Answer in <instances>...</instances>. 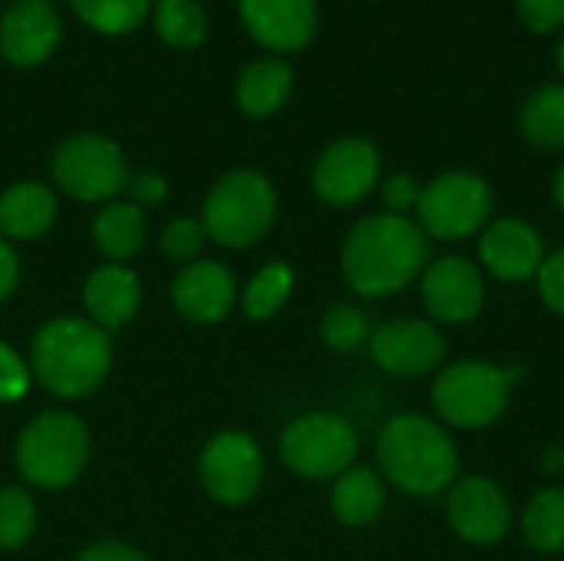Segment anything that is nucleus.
<instances>
[{"label": "nucleus", "mask_w": 564, "mask_h": 561, "mask_svg": "<svg viewBox=\"0 0 564 561\" xmlns=\"http://www.w3.org/2000/svg\"><path fill=\"white\" fill-rule=\"evenodd\" d=\"M430 265L426 231L390 212L360 218L340 248V271L354 294L390 298L410 288Z\"/></svg>", "instance_id": "obj_1"}, {"label": "nucleus", "mask_w": 564, "mask_h": 561, "mask_svg": "<svg viewBox=\"0 0 564 561\" xmlns=\"http://www.w3.org/2000/svg\"><path fill=\"white\" fill-rule=\"evenodd\" d=\"M112 370V341L89 317H53L30 341V374L63 400L96 393Z\"/></svg>", "instance_id": "obj_2"}, {"label": "nucleus", "mask_w": 564, "mask_h": 561, "mask_svg": "<svg viewBox=\"0 0 564 561\" xmlns=\"http://www.w3.org/2000/svg\"><path fill=\"white\" fill-rule=\"evenodd\" d=\"M380 476L406 496L433 499L459 479V453L453 436L430 417L400 413L377 440Z\"/></svg>", "instance_id": "obj_3"}, {"label": "nucleus", "mask_w": 564, "mask_h": 561, "mask_svg": "<svg viewBox=\"0 0 564 561\" xmlns=\"http://www.w3.org/2000/svg\"><path fill=\"white\" fill-rule=\"evenodd\" d=\"M89 430L69 410H43L33 417L13 446L17 473L36 489H66L89 463Z\"/></svg>", "instance_id": "obj_4"}, {"label": "nucleus", "mask_w": 564, "mask_h": 561, "mask_svg": "<svg viewBox=\"0 0 564 561\" xmlns=\"http://www.w3.org/2000/svg\"><path fill=\"white\" fill-rule=\"evenodd\" d=\"M274 218H278V188L258 169H235L221 175L202 202L205 235L221 248L258 245L271 231Z\"/></svg>", "instance_id": "obj_5"}, {"label": "nucleus", "mask_w": 564, "mask_h": 561, "mask_svg": "<svg viewBox=\"0 0 564 561\" xmlns=\"http://www.w3.org/2000/svg\"><path fill=\"white\" fill-rule=\"evenodd\" d=\"M512 380H516L512 367H496L486 360H459L436 377L430 390L433 410L449 427L486 430L506 413Z\"/></svg>", "instance_id": "obj_6"}, {"label": "nucleus", "mask_w": 564, "mask_h": 561, "mask_svg": "<svg viewBox=\"0 0 564 561\" xmlns=\"http://www.w3.org/2000/svg\"><path fill=\"white\" fill-rule=\"evenodd\" d=\"M492 208H496L492 185L479 172L453 169L423 185L416 215L426 238L463 241L482 235V228L492 222Z\"/></svg>", "instance_id": "obj_7"}, {"label": "nucleus", "mask_w": 564, "mask_h": 561, "mask_svg": "<svg viewBox=\"0 0 564 561\" xmlns=\"http://www.w3.org/2000/svg\"><path fill=\"white\" fill-rule=\"evenodd\" d=\"M50 175L53 185L76 202H112L129 182V162L109 136L76 132L53 149Z\"/></svg>", "instance_id": "obj_8"}, {"label": "nucleus", "mask_w": 564, "mask_h": 561, "mask_svg": "<svg viewBox=\"0 0 564 561\" xmlns=\"http://www.w3.org/2000/svg\"><path fill=\"white\" fill-rule=\"evenodd\" d=\"M281 463L304 479H337L357 460L360 436L337 413H304L281 433Z\"/></svg>", "instance_id": "obj_9"}, {"label": "nucleus", "mask_w": 564, "mask_h": 561, "mask_svg": "<svg viewBox=\"0 0 564 561\" xmlns=\"http://www.w3.org/2000/svg\"><path fill=\"white\" fill-rule=\"evenodd\" d=\"M380 175H383L380 149L364 136H340L317 155L311 185L324 205L350 208L364 202L373 188H380Z\"/></svg>", "instance_id": "obj_10"}, {"label": "nucleus", "mask_w": 564, "mask_h": 561, "mask_svg": "<svg viewBox=\"0 0 564 561\" xmlns=\"http://www.w3.org/2000/svg\"><path fill=\"white\" fill-rule=\"evenodd\" d=\"M198 479L215 503L245 506L264 483V453L248 433L225 430L205 443L198 456Z\"/></svg>", "instance_id": "obj_11"}, {"label": "nucleus", "mask_w": 564, "mask_h": 561, "mask_svg": "<svg viewBox=\"0 0 564 561\" xmlns=\"http://www.w3.org/2000/svg\"><path fill=\"white\" fill-rule=\"evenodd\" d=\"M446 522L469 546H496L512 532V503L489 476H463L449 486Z\"/></svg>", "instance_id": "obj_12"}, {"label": "nucleus", "mask_w": 564, "mask_h": 561, "mask_svg": "<svg viewBox=\"0 0 564 561\" xmlns=\"http://www.w3.org/2000/svg\"><path fill=\"white\" fill-rule=\"evenodd\" d=\"M420 294L433 324H469L486 304V278L463 255H443L420 274Z\"/></svg>", "instance_id": "obj_13"}, {"label": "nucleus", "mask_w": 564, "mask_h": 561, "mask_svg": "<svg viewBox=\"0 0 564 561\" xmlns=\"http://www.w3.org/2000/svg\"><path fill=\"white\" fill-rule=\"evenodd\" d=\"M370 357L393 377H423L433 374L446 357V337L433 321L423 317H393L373 327Z\"/></svg>", "instance_id": "obj_14"}, {"label": "nucleus", "mask_w": 564, "mask_h": 561, "mask_svg": "<svg viewBox=\"0 0 564 561\" xmlns=\"http://www.w3.org/2000/svg\"><path fill=\"white\" fill-rule=\"evenodd\" d=\"M245 33L274 56L301 53L311 46L321 7L317 0H238Z\"/></svg>", "instance_id": "obj_15"}, {"label": "nucleus", "mask_w": 564, "mask_h": 561, "mask_svg": "<svg viewBox=\"0 0 564 561\" xmlns=\"http://www.w3.org/2000/svg\"><path fill=\"white\" fill-rule=\"evenodd\" d=\"M63 40V20L50 0H17L0 17V56L17 69L46 63Z\"/></svg>", "instance_id": "obj_16"}, {"label": "nucleus", "mask_w": 564, "mask_h": 561, "mask_svg": "<svg viewBox=\"0 0 564 561\" xmlns=\"http://www.w3.org/2000/svg\"><path fill=\"white\" fill-rule=\"evenodd\" d=\"M479 261L496 281H532L545 261V238L525 218H496L479 235Z\"/></svg>", "instance_id": "obj_17"}, {"label": "nucleus", "mask_w": 564, "mask_h": 561, "mask_svg": "<svg viewBox=\"0 0 564 561\" xmlns=\"http://www.w3.org/2000/svg\"><path fill=\"white\" fill-rule=\"evenodd\" d=\"M235 301V274L221 261H192L172 281V304L192 324H221Z\"/></svg>", "instance_id": "obj_18"}, {"label": "nucleus", "mask_w": 564, "mask_h": 561, "mask_svg": "<svg viewBox=\"0 0 564 561\" xmlns=\"http://www.w3.org/2000/svg\"><path fill=\"white\" fill-rule=\"evenodd\" d=\"M83 304L96 327H102L106 334L122 331L139 314L142 281L132 268L106 261L89 271V278L83 284Z\"/></svg>", "instance_id": "obj_19"}, {"label": "nucleus", "mask_w": 564, "mask_h": 561, "mask_svg": "<svg viewBox=\"0 0 564 561\" xmlns=\"http://www.w3.org/2000/svg\"><path fill=\"white\" fill-rule=\"evenodd\" d=\"M291 93L294 69L284 56H258L245 63V69L235 79V99L248 119H271L288 106Z\"/></svg>", "instance_id": "obj_20"}, {"label": "nucleus", "mask_w": 564, "mask_h": 561, "mask_svg": "<svg viewBox=\"0 0 564 561\" xmlns=\"http://www.w3.org/2000/svg\"><path fill=\"white\" fill-rule=\"evenodd\" d=\"M56 195L43 182H13L0 192V238L7 241H33L46 235L56 222Z\"/></svg>", "instance_id": "obj_21"}, {"label": "nucleus", "mask_w": 564, "mask_h": 561, "mask_svg": "<svg viewBox=\"0 0 564 561\" xmlns=\"http://www.w3.org/2000/svg\"><path fill=\"white\" fill-rule=\"evenodd\" d=\"M330 509H334L337 522H344L350 529H364V526L377 522L387 509L383 476L370 466H350L347 473H340L334 479Z\"/></svg>", "instance_id": "obj_22"}, {"label": "nucleus", "mask_w": 564, "mask_h": 561, "mask_svg": "<svg viewBox=\"0 0 564 561\" xmlns=\"http://www.w3.org/2000/svg\"><path fill=\"white\" fill-rule=\"evenodd\" d=\"M93 245L109 265L135 258L145 245V212L132 202H106L93 218Z\"/></svg>", "instance_id": "obj_23"}, {"label": "nucleus", "mask_w": 564, "mask_h": 561, "mask_svg": "<svg viewBox=\"0 0 564 561\" xmlns=\"http://www.w3.org/2000/svg\"><path fill=\"white\" fill-rule=\"evenodd\" d=\"M519 132L542 152H564V79L532 89L519 109Z\"/></svg>", "instance_id": "obj_24"}, {"label": "nucleus", "mask_w": 564, "mask_h": 561, "mask_svg": "<svg viewBox=\"0 0 564 561\" xmlns=\"http://www.w3.org/2000/svg\"><path fill=\"white\" fill-rule=\"evenodd\" d=\"M149 20H152L159 40L182 53L205 46L208 30H212L208 13L198 0H155Z\"/></svg>", "instance_id": "obj_25"}, {"label": "nucleus", "mask_w": 564, "mask_h": 561, "mask_svg": "<svg viewBox=\"0 0 564 561\" xmlns=\"http://www.w3.org/2000/svg\"><path fill=\"white\" fill-rule=\"evenodd\" d=\"M522 539L529 542V549L552 555L564 549V489L562 486H549L539 489L525 513H522Z\"/></svg>", "instance_id": "obj_26"}, {"label": "nucleus", "mask_w": 564, "mask_h": 561, "mask_svg": "<svg viewBox=\"0 0 564 561\" xmlns=\"http://www.w3.org/2000/svg\"><path fill=\"white\" fill-rule=\"evenodd\" d=\"M155 0H69L73 17L102 36H126L152 17Z\"/></svg>", "instance_id": "obj_27"}, {"label": "nucleus", "mask_w": 564, "mask_h": 561, "mask_svg": "<svg viewBox=\"0 0 564 561\" xmlns=\"http://www.w3.org/2000/svg\"><path fill=\"white\" fill-rule=\"evenodd\" d=\"M294 294V268L288 261H268L251 274L241 294V308L251 321H271Z\"/></svg>", "instance_id": "obj_28"}, {"label": "nucleus", "mask_w": 564, "mask_h": 561, "mask_svg": "<svg viewBox=\"0 0 564 561\" xmlns=\"http://www.w3.org/2000/svg\"><path fill=\"white\" fill-rule=\"evenodd\" d=\"M36 532V503L23 486L0 489V552L23 549Z\"/></svg>", "instance_id": "obj_29"}, {"label": "nucleus", "mask_w": 564, "mask_h": 561, "mask_svg": "<svg viewBox=\"0 0 564 561\" xmlns=\"http://www.w3.org/2000/svg\"><path fill=\"white\" fill-rule=\"evenodd\" d=\"M370 321L354 304H337L321 317V341L337 354H354L370 344Z\"/></svg>", "instance_id": "obj_30"}, {"label": "nucleus", "mask_w": 564, "mask_h": 561, "mask_svg": "<svg viewBox=\"0 0 564 561\" xmlns=\"http://www.w3.org/2000/svg\"><path fill=\"white\" fill-rule=\"evenodd\" d=\"M205 241H208V235H205L202 218H188V215L172 218V222L162 228V235H159L162 255L172 258V261H182V265H192V261L202 255Z\"/></svg>", "instance_id": "obj_31"}, {"label": "nucleus", "mask_w": 564, "mask_h": 561, "mask_svg": "<svg viewBox=\"0 0 564 561\" xmlns=\"http://www.w3.org/2000/svg\"><path fill=\"white\" fill-rule=\"evenodd\" d=\"M516 17L535 36L564 33V0H516Z\"/></svg>", "instance_id": "obj_32"}, {"label": "nucleus", "mask_w": 564, "mask_h": 561, "mask_svg": "<svg viewBox=\"0 0 564 561\" xmlns=\"http://www.w3.org/2000/svg\"><path fill=\"white\" fill-rule=\"evenodd\" d=\"M420 195H423V185L410 172H393V175L380 179V198H383V208L390 215L406 218L410 212H416Z\"/></svg>", "instance_id": "obj_33"}, {"label": "nucleus", "mask_w": 564, "mask_h": 561, "mask_svg": "<svg viewBox=\"0 0 564 561\" xmlns=\"http://www.w3.org/2000/svg\"><path fill=\"white\" fill-rule=\"evenodd\" d=\"M30 364L7 344L0 341V403H13L30 390Z\"/></svg>", "instance_id": "obj_34"}, {"label": "nucleus", "mask_w": 564, "mask_h": 561, "mask_svg": "<svg viewBox=\"0 0 564 561\" xmlns=\"http://www.w3.org/2000/svg\"><path fill=\"white\" fill-rule=\"evenodd\" d=\"M535 284H539V298L542 304L564 317V248H558L555 255H545L539 274H535Z\"/></svg>", "instance_id": "obj_35"}, {"label": "nucleus", "mask_w": 564, "mask_h": 561, "mask_svg": "<svg viewBox=\"0 0 564 561\" xmlns=\"http://www.w3.org/2000/svg\"><path fill=\"white\" fill-rule=\"evenodd\" d=\"M126 192H129V202L139 205V208H152V205H162L165 195H169V182L159 175V172H129V182H126Z\"/></svg>", "instance_id": "obj_36"}, {"label": "nucleus", "mask_w": 564, "mask_h": 561, "mask_svg": "<svg viewBox=\"0 0 564 561\" xmlns=\"http://www.w3.org/2000/svg\"><path fill=\"white\" fill-rule=\"evenodd\" d=\"M76 561H149L139 549L126 546V542H96L89 549H83Z\"/></svg>", "instance_id": "obj_37"}, {"label": "nucleus", "mask_w": 564, "mask_h": 561, "mask_svg": "<svg viewBox=\"0 0 564 561\" xmlns=\"http://www.w3.org/2000/svg\"><path fill=\"white\" fill-rule=\"evenodd\" d=\"M20 284V258L7 238H0V304L10 301V294Z\"/></svg>", "instance_id": "obj_38"}, {"label": "nucleus", "mask_w": 564, "mask_h": 561, "mask_svg": "<svg viewBox=\"0 0 564 561\" xmlns=\"http://www.w3.org/2000/svg\"><path fill=\"white\" fill-rule=\"evenodd\" d=\"M552 198H555L558 212H562V215H564V162H562V165H558L555 179H552Z\"/></svg>", "instance_id": "obj_39"}, {"label": "nucleus", "mask_w": 564, "mask_h": 561, "mask_svg": "<svg viewBox=\"0 0 564 561\" xmlns=\"http://www.w3.org/2000/svg\"><path fill=\"white\" fill-rule=\"evenodd\" d=\"M555 69L562 73L564 79V33L558 36V43H555Z\"/></svg>", "instance_id": "obj_40"}]
</instances>
